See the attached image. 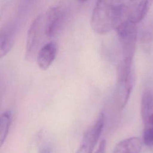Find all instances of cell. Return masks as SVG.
Segmentation results:
<instances>
[{
    "instance_id": "cell-8",
    "label": "cell",
    "mask_w": 153,
    "mask_h": 153,
    "mask_svg": "<svg viewBox=\"0 0 153 153\" xmlns=\"http://www.w3.org/2000/svg\"><path fill=\"white\" fill-rule=\"evenodd\" d=\"M57 53V45L54 41L46 43L39 50L36 55L38 66L42 70L47 69L54 60Z\"/></svg>"
},
{
    "instance_id": "cell-4",
    "label": "cell",
    "mask_w": 153,
    "mask_h": 153,
    "mask_svg": "<svg viewBox=\"0 0 153 153\" xmlns=\"http://www.w3.org/2000/svg\"><path fill=\"white\" fill-rule=\"evenodd\" d=\"M104 124V115L100 113L94 123L85 132L76 153H92L102 133Z\"/></svg>"
},
{
    "instance_id": "cell-2",
    "label": "cell",
    "mask_w": 153,
    "mask_h": 153,
    "mask_svg": "<svg viewBox=\"0 0 153 153\" xmlns=\"http://www.w3.org/2000/svg\"><path fill=\"white\" fill-rule=\"evenodd\" d=\"M115 30L121 45L123 60L132 62L136 47V23L127 19L118 25Z\"/></svg>"
},
{
    "instance_id": "cell-10",
    "label": "cell",
    "mask_w": 153,
    "mask_h": 153,
    "mask_svg": "<svg viewBox=\"0 0 153 153\" xmlns=\"http://www.w3.org/2000/svg\"><path fill=\"white\" fill-rule=\"evenodd\" d=\"M140 114L143 122L153 114V91L147 90L143 93L141 100Z\"/></svg>"
},
{
    "instance_id": "cell-15",
    "label": "cell",
    "mask_w": 153,
    "mask_h": 153,
    "mask_svg": "<svg viewBox=\"0 0 153 153\" xmlns=\"http://www.w3.org/2000/svg\"><path fill=\"white\" fill-rule=\"evenodd\" d=\"M79 2H85V1H87V0H78Z\"/></svg>"
},
{
    "instance_id": "cell-12",
    "label": "cell",
    "mask_w": 153,
    "mask_h": 153,
    "mask_svg": "<svg viewBox=\"0 0 153 153\" xmlns=\"http://www.w3.org/2000/svg\"><path fill=\"white\" fill-rule=\"evenodd\" d=\"M143 123V140L144 143L148 146H153V114Z\"/></svg>"
},
{
    "instance_id": "cell-11",
    "label": "cell",
    "mask_w": 153,
    "mask_h": 153,
    "mask_svg": "<svg viewBox=\"0 0 153 153\" xmlns=\"http://www.w3.org/2000/svg\"><path fill=\"white\" fill-rule=\"evenodd\" d=\"M12 121L11 111H7L0 116V148L4 143L8 136Z\"/></svg>"
},
{
    "instance_id": "cell-14",
    "label": "cell",
    "mask_w": 153,
    "mask_h": 153,
    "mask_svg": "<svg viewBox=\"0 0 153 153\" xmlns=\"http://www.w3.org/2000/svg\"><path fill=\"white\" fill-rule=\"evenodd\" d=\"M106 149V141L105 140H102L99 145V147L94 153H105Z\"/></svg>"
},
{
    "instance_id": "cell-9",
    "label": "cell",
    "mask_w": 153,
    "mask_h": 153,
    "mask_svg": "<svg viewBox=\"0 0 153 153\" xmlns=\"http://www.w3.org/2000/svg\"><path fill=\"white\" fill-rule=\"evenodd\" d=\"M142 142L139 137H132L118 142L113 149L112 153H140Z\"/></svg>"
},
{
    "instance_id": "cell-1",
    "label": "cell",
    "mask_w": 153,
    "mask_h": 153,
    "mask_svg": "<svg viewBox=\"0 0 153 153\" xmlns=\"http://www.w3.org/2000/svg\"><path fill=\"white\" fill-rule=\"evenodd\" d=\"M127 19H129V10L124 0H97L90 25L94 32L105 34Z\"/></svg>"
},
{
    "instance_id": "cell-5",
    "label": "cell",
    "mask_w": 153,
    "mask_h": 153,
    "mask_svg": "<svg viewBox=\"0 0 153 153\" xmlns=\"http://www.w3.org/2000/svg\"><path fill=\"white\" fill-rule=\"evenodd\" d=\"M63 10L57 6L50 7L47 11L44 22V30L48 38L53 37L60 30L63 20Z\"/></svg>"
},
{
    "instance_id": "cell-6",
    "label": "cell",
    "mask_w": 153,
    "mask_h": 153,
    "mask_svg": "<svg viewBox=\"0 0 153 153\" xmlns=\"http://www.w3.org/2000/svg\"><path fill=\"white\" fill-rule=\"evenodd\" d=\"M133 74L117 77L115 97L117 105L120 109H123L129 99L133 85Z\"/></svg>"
},
{
    "instance_id": "cell-13",
    "label": "cell",
    "mask_w": 153,
    "mask_h": 153,
    "mask_svg": "<svg viewBox=\"0 0 153 153\" xmlns=\"http://www.w3.org/2000/svg\"><path fill=\"white\" fill-rule=\"evenodd\" d=\"M152 41V35L151 32L146 30L143 32L140 36V44L142 48L146 52L150 50Z\"/></svg>"
},
{
    "instance_id": "cell-7",
    "label": "cell",
    "mask_w": 153,
    "mask_h": 153,
    "mask_svg": "<svg viewBox=\"0 0 153 153\" xmlns=\"http://www.w3.org/2000/svg\"><path fill=\"white\" fill-rule=\"evenodd\" d=\"M16 33V25L14 22L6 23L0 29V59L5 56L12 48Z\"/></svg>"
},
{
    "instance_id": "cell-3",
    "label": "cell",
    "mask_w": 153,
    "mask_h": 153,
    "mask_svg": "<svg viewBox=\"0 0 153 153\" xmlns=\"http://www.w3.org/2000/svg\"><path fill=\"white\" fill-rule=\"evenodd\" d=\"M41 15L38 16L30 25L26 39V57L33 59L38 52V48L44 29V20Z\"/></svg>"
}]
</instances>
